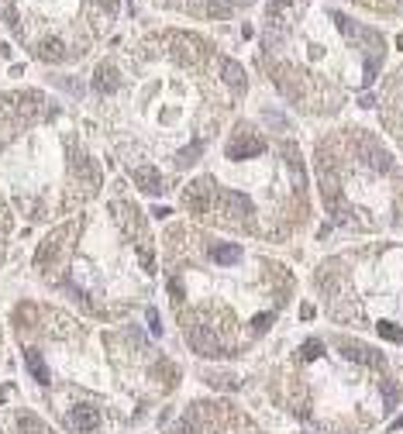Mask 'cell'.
I'll use <instances>...</instances> for the list:
<instances>
[{
	"instance_id": "6da1fadb",
	"label": "cell",
	"mask_w": 403,
	"mask_h": 434,
	"mask_svg": "<svg viewBox=\"0 0 403 434\" xmlns=\"http://www.w3.org/2000/svg\"><path fill=\"white\" fill-rule=\"evenodd\" d=\"M111 149L135 190L166 197L242 114L245 69L190 31H166L93 69Z\"/></svg>"
},
{
	"instance_id": "7a4b0ae2",
	"label": "cell",
	"mask_w": 403,
	"mask_h": 434,
	"mask_svg": "<svg viewBox=\"0 0 403 434\" xmlns=\"http://www.w3.org/2000/svg\"><path fill=\"white\" fill-rule=\"evenodd\" d=\"M14 338L38 410L66 434H138L183 386V366L138 324L90 328L73 314L25 300Z\"/></svg>"
},
{
	"instance_id": "3957f363",
	"label": "cell",
	"mask_w": 403,
	"mask_h": 434,
	"mask_svg": "<svg viewBox=\"0 0 403 434\" xmlns=\"http://www.w3.org/2000/svg\"><path fill=\"white\" fill-rule=\"evenodd\" d=\"M162 283L186 352L214 366L252 359L300 293L293 266L269 248L186 217L162 231Z\"/></svg>"
},
{
	"instance_id": "277c9868",
	"label": "cell",
	"mask_w": 403,
	"mask_h": 434,
	"mask_svg": "<svg viewBox=\"0 0 403 434\" xmlns=\"http://www.w3.org/2000/svg\"><path fill=\"white\" fill-rule=\"evenodd\" d=\"M186 221L259 248L293 245L314 221L310 166L283 111L259 104L228 124L180 190Z\"/></svg>"
},
{
	"instance_id": "5b68a950",
	"label": "cell",
	"mask_w": 403,
	"mask_h": 434,
	"mask_svg": "<svg viewBox=\"0 0 403 434\" xmlns=\"http://www.w3.org/2000/svg\"><path fill=\"white\" fill-rule=\"evenodd\" d=\"M252 383L266 414L300 434H376L403 410V352L341 328H307Z\"/></svg>"
},
{
	"instance_id": "8992f818",
	"label": "cell",
	"mask_w": 403,
	"mask_h": 434,
	"mask_svg": "<svg viewBox=\"0 0 403 434\" xmlns=\"http://www.w3.org/2000/svg\"><path fill=\"white\" fill-rule=\"evenodd\" d=\"M38 279L93 321L118 324L149 310L159 283V245L135 197L114 186L104 200L59 221L35 252Z\"/></svg>"
},
{
	"instance_id": "52a82bcc",
	"label": "cell",
	"mask_w": 403,
	"mask_h": 434,
	"mask_svg": "<svg viewBox=\"0 0 403 434\" xmlns=\"http://www.w3.org/2000/svg\"><path fill=\"white\" fill-rule=\"evenodd\" d=\"M386 52L383 31L324 0H269L262 18L259 69L304 118H338L379 80Z\"/></svg>"
},
{
	"instance_id": "ba28073f",
	"label": "cell",
	"mask_w": 403,
	"mask_h": 434,
	"mask_svg": "<svg viewBox=\"0 0 403 434\" xmlns=\"http://www.w3.org/2000/svg\"><path fill=\"white\" fill-rule=\"evenodd\" d=\"M0 176L31 224L66 221L104 193V166L83 131L38 90L0 97Z\"/></svg>"
},
{
	"instance_id": "9c48e42d",
	"label": "cell",
	"mask_w": 403,
	"mask_h": 434,
	"mask_svg": "<svg viewBox=\"0 0 403 434\" xmlns=\"http://www.w3.org/2000/svg\"><path fill=\"white\" fill-rule=\"evenodd\" d=\"M317 204L341 231L390 238L403 231V159L366 124H335L310 145Z\"/></svg>"
},
{
	"instance_id": "30bf717a",
	"label": "cell",
	"mask_w": 403,
	"mask_h": 434,
	"mask_svg": "<svg viewBox=\"0 0 403 434\" xmlns=\"http://www.w3.org/2000/svg\"><path fill=\"white\" fill-rule=\"evenodd\" d=\"M310 293L331 328L403 352V238H366L324 255Z\"/></svg>"
},
{
	"instance_id": "8fae6325",
	"label": "cell",
	"mask_w": 403,
	"mask_h": 434,
	"mask_svg": "<svg viewBox=\"0 0 403 434\" xmlns=\"http://www.w3.org/2000/svg\"><path fill=\"white\" fill-rule=\"evenodd\" d=\"M155 434H273L269 424L238 397L204 393L190 400Z\"/></svg>"
},
{
	"instance_id": "7c38bea8",
	"label": "cell",
	"mask_w": 403,
	"mask_h": 434,
	"mask_svg": "<svg viewBox=\"0 0 403 434\" xmlns=\"http://www.w3.org/2000/svg\"><path fill=\"white\" fill-rule=\"evenodd\" d=\"M376 114H379V128L383 138L397 149V155L403 159V62L379 83V93L372 100Z\"/></svg>"
},
{
	"instance_id": "4fadbf2b",
	"label": "cell",
	"mask_w": 403,
	"mask_h": 434,
	"mask_svg": "<svg viewBox=\"0 0 403 434\" xmlns=\"http://www.w3.org/2000/svg\"><path fill=\"white\" fill-rule=\"evenodd\" d=\"M0 434H59V428L31 403L0 400Z\"/></svg>"
},
{
	"instance_id": "5bb4252c",
	"label": "cell",
	"mask_w": 403,
	"mask_h": 434,
	"mask_svg": "<svg viewBox=\"0 0 403 434\" xmlns=\"http://www.w3.org/2000/svg\"><path fill=\"white\" fill-rule=\"evenodd\" d=\"M162 4L200 14V18H231L235 11H245L252 0H162Z\"/></svg>"
},
{
	"instance_id": "9a60e30c",
	"label": "cell",
	"mask_w": 403,
	"mask_h": 434,
	"mask_svg": "<svg viewBox=\"0 0 403 434\" xmlns=\"http://www.w3.org/2000/svg\"><path fill=\"white\" fill-rule=\"evenodd\" d=\"M11 231H14V217H11V207H7V200H4V193H0V266H4V255H7V238H11Z\"/></svg>"
},
{
	"instance_id": "2e32d148",
	"label": "cell",
	"mask_w": 403,
	"mask_h": 434,
	"mask_svg": "<svg viewBox=\"0 0 403 434\" xmlns=\"http://www.w3.org/2000/svg\"><path fill=\"white\" fill-rule=\"evenodd\" d=\"M366 11H376V14H403V0H352Z\"/></svg>"
},
{
	"instance_id": "e0dca14e",
	"label": "cell",
	"mask_w": 403,
	"mask_h": 434,
	"mask_svg": "<svg viewBox=\"0 0 403 434\" xmlns=\"http://www.w3.org/2000/svg\"><path fill=\"white\" fill-rule=\"evenodd\" d=\"M376 434H403V410L400 414H393V417H390V421H386Z\"/></svg>"
},
{
	"instance_id": "ac0fdd59",
	"label": "cell",
	"mask_w": 403,
	"mask_h": 434,
	"mask_svg": "<svg viewBox=\"0 0 403 434\" xmlns=\"http://www.w3.org/2000/svg\"><path fill=\"white\" fill-rule=\"evenodd\" d=\"M0 355H4V338H0Z\"/></svg>"
}]
</instances>
